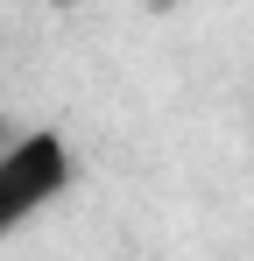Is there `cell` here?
I'll return each instance as SVG.
<instances>
[{"label": "cell", "instance_id": "2", "mask_svg": "<svg viewBox=\"0 0 254 261\" xmlns=\"http://www.w3.org/2000/svg\"><path fill=\"white\" fill-rule=\"evenodd\" d=\"M7 141H14V134H7V120H0V148H7Z\"/></svg>", "mask_w": 254, "mask_h": 261}, {"label": "cell", "instance_id": "1", "mask_svg": "<svg viewBox=\"0 0 254 261\" xmlns=\"http://www.w3.org/2000/svg\"><path fill=\"white\" fill-rule=\"evenodd\" d=\"M71 184H78V148L57 127H21L0 148V240L42 219Z\"/></svg>", "mask_w": 254, "mask_h": 261}]
</instances>
